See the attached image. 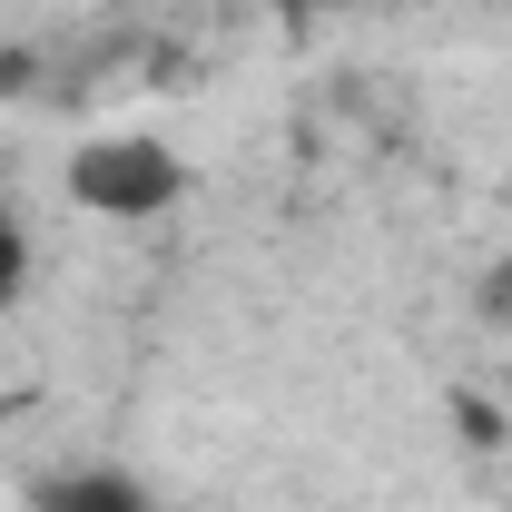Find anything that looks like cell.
<instances>
[{
  "label": "cell",
  "mask_w": 512,
  "mask_h": 512,
  "mask_svg": "<svg viewBox=\"0 0 512 512\" xmlns=\"http://www.w3.org/2000/svg\"><path fill=\"white\" fill-rule=\"evenodd\" d=\"M69 197H79L89 217L148 227V217H168V207L188 197V158H178L168 138H148V128H119V138H89V148L69 158Z\"/></svg>",
  "instance_id": "6da1fadb"
},
{
  "label": "cell",
  "mask_w": 512,
  "mask_h": 512,
  "mask_svg": "<svg viewBox=\"0 0 512 512\" xmlns=\"http://www.w3.org/2000/svg\"><path fill=\"white\" fill-rule=\"evenodd\" d=\"M30 512H158V493L119 463H60L30 483Z\"/></svg>",
  "instance_id": "7a4b0ae2"
},
{
  "label": "cell",
  "mask_w": 512,
  "mask_h": 512,
  "mask_svg": "<svg viewBox=\"0 0 512 512\" xmlns=\"http://www.w3.org/2000/svg\"><path fill=\"white\" fill-rule=\"evenodd\" d=\"M483 316H493V325H512V256L493 266V276H483Z\"/></svg>",
  "instance_id": "3957f363"
}]
</instances>
